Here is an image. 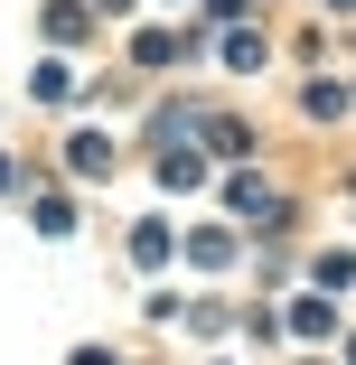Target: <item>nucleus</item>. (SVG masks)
Instances as JSON below:
<instances>
[{"instance_id": "nucleus-1", "label": "nucleus", "mask_w": 356, "mask_h": 365, "mask_svg": "<svg viewBox=\"0 0 356 365\" xmlns=\"http://www.w3.org/2000/svg\"><path fill=\"white\" fill-rule=\"evenodd\" d=\"M225 206H235V215H272V187H263V178H225Z\"/></svg>"}, {"instance_id": "nucleus-2", "label": "nucleus", "mask_w": 356, "mask_h": 365, "mask_svg": "<svg viewBox=\"0 0 356 365\" xmlns=\"http://www.w3.org/2000/svg\"><path fill=\"white\" fill-rule=\"evenodd\" d=\"M225 66H235V76H253V66H263V38H253V29H235V38H225Z\"/></svg>"}, {"instance_id": "nucleus-3", "label": "nucleus", "mask_w": 356, "mask_h": 365, "mask_svg": "<svg viewBox=\"0 0 356 365\" xmlns=\"http://www.w3.org/2000/svg\"><path fill=\"white\" fill-rule=\"evenodd\" d=\"M300 103H310V113H319V122H337V113H347V85H328V76H319V85H310V94H300Z\"/></svg>"}, {"instance_id": "nucleus-4", "label": "nucleus", "mask_w": 356, "mask_h": 365, "mask_svg": "<svg viewBox=\"0 0 356 365\" xmlns=\"http://www.w3.org/2000/svg\"><path fill=\"white\" fill-rule=\"evenodd\" d=\"M328 319H337L328 300H300V309H291V328H300V337H328Z\"/></svg>"}, {"instance_id": "nucleus-5", "label": "nucleus", "mask_w": 356, "mask_h": 365, "mask_svg": "<svg viewBox=\"0 0 356 365\" xmlns=\"http://www.w3.org/2000/svg\"><path fill=\"white\" fill-rule=\"evenodd\" d=\"M328 10H356V0H328Z\"/></svg>"}]
</instances>
